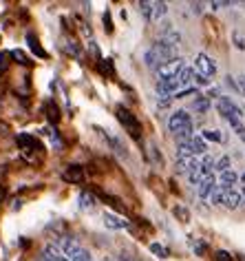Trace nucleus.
Returning <instances> with one entry per match:
<instances>
[{"label": "nucleus", "mask_w": 245, "mask_h": 261, "mask_svg": "<svg viewBox=\"0 0 245 261\" xmlns=\"http://www.w3.org/2000/svg\"><path fill=\"white\" fill-rule=\"evenodd\" d=\"M175 58H177V47H170V44H166L164 40H157L144 54V62H146V67L157 71L159 67H164L166 62L175 60Z\"/></svg>", "instance_id": "nucleus-1"}, {"label": "nucleus", "mask_w": 245, "mask_h": 261, "mask_svg": "<svg viewBox=\"0 0 245 261\" xmlns=\"http://www.w3.org/2000/svg\"><path fill=\"white\" fill-rule=\"evenodd\" d=\"M168 130L177 138V142H183L192 138V120L186 111H175L168 117Z\"/></svg>", "instance_id": "nucleus-2"}, {"label": "nucleus", "mask_w": 245, "mask_h": 261, "mask_svg": "<svg viewBox=\"0 0 245 261\" xmlns=\"http://www.w3.org/2000/svg\"><path fill=\"white\" fill-rule=\"evenodd\" d=\"M205 153H208V144L199 135H192V138L177 144V158H197V155H205Z\"/></svg>", "instance_id": "nucleus-3"}, {"label": "nucleus", "mask_w": 245, "mask_h": 261, "mask_svg": "<svg viewBox=\"0 0 245 261\" xmlns=\"http://www.w3.org/2000/svg\"><path fill=\"white\" fill-rule=\"evenodd\" d=\"M186 67L181 58H175V60H170V62H166L164 67H159L155 73H157V82H164V80H172V77H177L179 75V71H181Z\"/></svg>", "instance_id": "nucleus-4"}, {"label": "nucleus", "mask_w": 245, "mask_h": 261, "mask_svg": "<svg viewBox=\"0 0 245 261\" xmlns=\"http://www.w3.org/2000/svg\"><path fill=\"white\" fill-rule=\"evenodd\" d=\"M117 120L128 128V133H131L133 138H139V135H141V124L137 122V117H135L128 109L117 107Z\"/></svg>", "instance_id": "nucleus-5"}, {"label": "nucleus", "mask_w": 245, "mask_h": 261, "mask_svg": "<svg viewBox=\"0 0 245 261\" xmlns=\"http://www.w3.org/2000/svg\"><path fill=\"white\" fill-rule=\"evenodd\" d=\"M195 67H197V75H203V77H215L217 75V62L212 60L208 54H199L195 58Z\"/></svg>", "instance_id": "nucleus-6"}, {"label": "nucleus", "mask_w": 245, "mask_h": 261, "mask_svg": "<svg viewBox=\"0 0 245 261\" xmlns=\"http://www.w3.org/2000/svg\"><path fill=\"white\" fill-rule=\"evenodd\" d=\"M215 107H217V111H219V113H221V115L225 117V120H230V117H238V120H241V115H243V111L238 109L236 104L230 100V97H225V95L217 97Z\"/></svg>", "instance_id": "nucleus-7"}, {"label": "nucleus", "mask_w": 245, "mask_h": 261, "mask_svg": "<svg viewBox=\"0 0 245 261\" xmlns=\"http://www.w3.org/2000/svg\"><path fill=\"white\" fill-rule=\"evenodd\" d=\"M241 204H243V193L234 191V188H230V191H223V206L225 208H230V211H236Z\"/></svg>", "instance_id": "nucleus-8"}, {"label": "nucleus", "mask_w": 245, "mask_h": 261, "mask_svg": "<svg viewBox=\"0 0 245 261\" xmlns=\"http://www.w3.org/2000/svg\"><path fill=\"white\" fill-rule=\"evenodd\" d=\"M217 188V177H215V173L212 175H208L201 184L197 186V193H199V197L201 199H210V195H212V191Z\"/></svg>", "instance_id": "nucleus-9"}, {"label": "nucleus", "mask_w": 245, "mask_h": 261, "mask_svg": "<svg viewBox=\"0 0 245 261\" xmlns=\"http://www.w3.org/2000/svg\"><path fill=\"white\" fill-rule=\"evenodd\" d=\"M236 181H238V175H236V173H234V171H232V168H230V171H223V173H219L217 186H219V188H223V191H230V188L234 186Z\"/></svg>", "instance_id": "nucleus-10"}, {"label": "nucleus", "mask_w": 245, "mask_h": 261, "mask_svg": "<svg viewBox=\"0 0 245 261\" xmlns=\"http://www.w3.org/2000/svg\"><path fill=\"white\" fill-rule=\"evenodd\" d=\"M104 226L111 230H121V228H128V221L115 213H104Z\"/></svg>", "instance_id": "nucleus-11"}, {"label": "nucleus", "mask_w": 245, "mask_h": 261, "mask_svg": "<svg viewBox=\"0 0 245 261\" xmlns=\"http://www.w3.org/2000/svg\"><path fill=\"white\" fill-rule=\"evenodd\" d=\"M42 259L44 261H64L67 257H64V252L55 244H47L44 250H42Z\"/></svg>", "instance_id": "nucleus-12"}, {"label": "nucleus", "mask_w": 245, "mask_h": 261, "mask_svg": "<svg viewBox=\"0 0 245 261\" xmlns=\"http://www.w3.org/2000/svg\"><path fill=\"white\" fill-rule=\"evenodd\" d=\"M210 107H212V100L208 95H197L195 102H192V111L199 113V115H205L210 111Z\"/></svg>", "instance_id": "nucleus-13"}, {"label": "nucleus", "mask_w": 245, "mask_h": 261, "mask_svg": "<svg viewBox=\"0 0 245 261\" xmlns=\"http://www.w3.org/2000/svg\"><path fill=\"white\" fill-rule=\"evenodd\" d=\"M199 166V160L197 158H177V173H186L188 175L192 168Z\"/></svg>", "instance_id": "nucleus-14"}, {"label": "nucleus", "mask_w": 245, "mask_h": 261, "mask_svg": "<svg viewBox=\"0 0 245 261\" xmlns=\"http://www.w3.org/2000/svg\"><path fill=\"white\" fill-rule=\"evenodd\" d=\"M177 80L181 87H188V84L195 80V69H190V67H183L181 71H179V75H177Z\"/></svg>", "instance_id": "nucleus-15"}, {"label": "nucleus", "mask_w": 245, "mask_h": 261, "mask_svg": "<svg viewBox=\"0 0 245 261\" xmlns=\"http://www.w3.org/2000/svg\"><path fill=\"white\" fill-rule=\"evenodd\" d=\"M64 179H69V181H82L84 179V173H82V168L80 166H69L67 168V173H64Z\"/></svg>", "instance_id": "nucleus-16"}, {"label": "nucleus", "mask_w": 245, "mask_h": 261, "mask_svg": "<svg viewBox=\"0 0 245 261\" xmlns=\"http://www.w3.org/2000/svg\"><path fill=\"white\" fill-rule=\"evenodd\" d=\"M166 11H168V5H166V3H152V18H150V22H157L159 18H164Z\"/></svg>", "instance_id": "nucleus-17"}, {"label": "nucleus", "mask_w": 245, "mask_h": 261, "mask_svg": "<svg viewBox=\"0 0 245 261\" xmlns=\"http://www.w3.org/2000/svg\"><path fill=\"white\" fill-rule=\"evenodd\" d=\"M27 40H29V47H31V51H34V54H38L40 58H47V51L40 47V42H38V38H36L34 34H29V36H27Z\"/></svg>", "instance_id": "nucleus-18"}, {"label": "nucleus", "mask_w": 245, "mask_h": 261, "mask_svg": "<svg viewBox=\"0 0 245 261\" xmlns=\"http://www.w3.org/2000/svg\"><path fill=\"white\" fill-rule=\"evenodd\" d=\"M139 11H141V16L146 18V22H150V18H152V3H148V0L139 3Z\"/></svg>", "instance_id": "nucleus-19"}, {"label": "nucleus", "mask_w": 245, "mask_h": 261, "mask_svg": "<svg viewBox=\"0 0 245 261\" xmlns=\"http://www.w3.org/2000/svg\"><path fill=\"white\" fill-rule=\"evenodd\" d=\"M80 199H82V208H93L95 204H98V201H95V195L93 193H82L80 195Z\"/></svg>", "instance_id": "nucleus-20"}, {"label": "nucleus", "mask_w": 245, "mask_h": 261, "mask_svg": "<svg viewBox=\"0 0 245 261\" xmlns=\"http://www.w3.org/2000/svg\"><path fill=\"white\" fill-rule=\"evenodd\" d=\"M230 166H232V162H230V158H228V155H223L221 160H217V162H215V168H217L219 173H223V171H230Z\"/></svg>", "instance_id": "nucleus-21"}, {"label": "nucleus", "mask_w": 245, "mask_h": 261, "mask_svg": "<svg viewBox=\"0 0 245 261\" xmlns=\"http://www.w3.org/2000/svg\"><path fill=\"white\" fill-rule=\"evenodd\" d=\"M210 201H212V204H215V206H221L223 204V188H215V191H212V195H210Z\"/></svg>", "instance_id": "nucleus-22"}, {"label": "nucleus", "mask_w": 245, "mask_h": 261, "mask_svg": "<svg viewBox=\"0 0 245 261\" xmlns=\"http://www.w3.org/2000/svg\"><path fill=\"white\" fill-rule=\"evenodd\" d=\"M150 250L155 252V254H157V257H161V259H166V257H168V248H166V246H161V244H150Z\"/></svg>", "instance_id": "nucleus-23"}, {"label": "nucleus", "mask_w": 245, "mask_h": 261, "mask_svg": "<svg viewBox=\"0 0 245 261\" xmlns=\"http://www.w3.org/2000/svg\"><path fill=\"white\" fill-rule=\"evenodd\" d=\"M203 138L212 140V142H223V135L219 133V130H203Z\"/></svg>", "instance_id": "nucleus-24"}, {"label": "nucleus", "mask_w": 245, "mask_h": 261, "mask_svg": "<svg viewBox=\"0 0 245 261\" xmlns=\"http://www.w3.org/2000/svg\"><path fill=\"white\" fill-rule=\"evenodd\" d=\"M172 213H175V215H177V217L181 219V221H188V219H190L188 208H183V206H175V211H172Z\"/></svg>", "instance_id": "nucleus-25"}, {"label": "nucleus", "mask_w": 245, "mask_h": 261, "mask_svg": "<svg viewBox=\"0 0 245 261\" xmlns=\"http://www.w3.org/2000/svg\"><path fill=\"white\" fill-rule=\"evenodd\" d=\"M232 38H234V47L243 51V49H245V38H243L241 34H236V31H234V36H232Z\"/></svg>", "instance_id": "nucleus-26"}, {"label": "nucleus", "mask_w": 245, "mask_h": 261, "mask_svg": "<svg viewBox=\"0 0 245 261\" xmlns=\"http://www.w3.org/2000/svg\"><path fill=\"white\" fill-rule=\"evenodd\" d=\"M236 91L245 97V75H238V77H236Z\"/></svg>", "instance_id": "nucleus-27"}, {"label": "nucleus", "mask_w": 245, "mask_h": 261, "mask_svg": "<svg viewBox=\"0 0 245 261\" xmlns=\"http://www.w3.org/2000/svg\"><path fill=\"white\" fill-rule=\"evenodd\" d=\"M100 71H102V73H111L113 75V64H111V60L100 62Z\"/></svg>", "instance_id": "nucleus-28"}, {"label": "nucleus", "mask_w": 245, "mask_h": 261, "mask_svg": "<svg viewBox=\"0 0 245 261\" xmlns=\"http://www.w3.org/2000/svg\"><path fill=\"white\" fill-rule=\"evenodd\" d=\"M192 248H195L197 254H203L205 252V244H201V241H192Z\"/></svg>", "instance_id": "nucleus-29"}, {"label": "nucleus", "mask_w": 245, "mask_h": 261, "mask_svg": "<svg viewBox=\"0 0 245 261\" xmlns=\"http://www.w3.org/2000/svg\"><path fill=\"white\" fill-rule=\"evenodd\" d=\"M217 261H232L230 252H225V250H219V252H217Z\"/></svg>", "instance_id": "nucleus-30"}, {"label": "nucleus", "mask_w": 245, "mask_h": 261, "mask_svg": "<svg viewBox=\"0 0 245 261\" xmlns=\"http://www.w3.org/2000/svg\"><path fill=\"white\" fill-rule=\"evenodd\" d=\"M104 27H106L108 34H111V31H113V24H111V14H108V11L104 14Z\"/></svg>", "instance_id": "nucleus-31"}, {"label": "nucleus", "mask_w": 245, "mask_h": 261, "mask_svg": "<svg viewBox=\"0 0 245 261\" xmlns=\"http://www.w3.org/2000/svg\"><path fill=\"white\" fill-rule=\"evenodd\" d=\"M14 58H16L18 62H22V64H29V60H27V58H24L22 51H14Z\"/></svg>", "instance_id": "nucleus-32"}, {"label": "nucleus", "mask_w": 245, "mask_h": 261, "mask_svg": "<svg viewBox=\"0 0 245 261\" xmlns=\"http://www.w3.org/2000/svg\"><path fill=\"white\" fill-rule=\"evenodd\" d=\"M228 5H230V3H212L210 7H212V9H221V7H228Z\"/></svg>", "instance_id": "nucleus-33"}, {"label": "nucleus", "mask_w": 245, "mask_h": 261, "mask_svg": "<svg viewBox=\"0 0 245 261\" xmlns=\"http://www.w3.org/2000/svg\"><path fill=\"white\" fill-rule=\"evenodd\" d=\"M197 82H199V84H208L210 80H208V77H203V75H197Z\"/></svg>", "instance_id": "nucleus-34"}, {"label": "nucleus", "mask_w": 245, "mask_h": 261, "mask_svg": "<svg viewBox=\"0 0 245 261\" xmlns=\"http://www.w3.org/2000/svg\"><path fill=\"white\" fill-rule=\"evenodd\" d=\"M243 197H245V184H243Z\"/></svg>", "instance_id": "nucleus-35"}, {"label": "nucleus", "mask_w": 245, "mask_h": 261, "mask_svg": "<svg viewBox=\"0 0 245 261\" xmlns=\"http://www.w3.org/2000/svg\"><path fill=\"white\" fill-rule=\"evenodd\" d=\"M243 181H245V175H243Z\"/></svg>", "instance_id": "nucleus-36"}]
</instances>
